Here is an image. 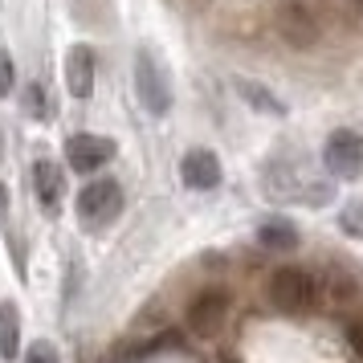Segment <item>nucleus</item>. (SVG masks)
I'll list each match as a JSON object with an SVG mask.
<instances>
[{
	"label": "nucleus",
	"mask_w": 363,
	"mask_h": 363,
	"mask_svg": "<svg viewBox=\"0 0 363 363\" xmlns=\"http://www.w3.org/2000/svg\"><path fill=\"white\" fill-rule=\"evenodd\" d=\"M135 94L143 102V111L155 118H164L172 111V82H167V69L160 66V57L151 50L135 53Z\"/></svg>",
	"instance_id": "f257e3e1"
},
{
	"label": "nucleus",
	"mask_w": 363,
	"mask_h": 363,
	"mask_svg": "<svg viewBox=\"0 0 363 363\" xmlns=\"http://www.w3.org/2000/svg\"><path fill=\"white\" fill-rule=\"evenodd\" d=\"M274 21H278V33L298 50H311L323 37V21L314 13V0H278Z\"/></svg>",
	"instance_id": "f03ea898"
},
{
	"label": "nucleus",
	"mask_w": 363,
	"mask_h": 363,
	"mask_svg": "<svg viewBox=\"0 0 363 363\" xmlns=\"http://www.w3.org/2000/svg\"><path fill=\"white\" fill-rule=\"evenodd\" d=\"M123 213V188L115 180H94L78 192V216L86 229H102Z\"/></svg>",
	"instance_id": "7ed1b4c3"
},
{
	"label": "nucleus",
	"mask_w": 363,
	"mask_h": 363,
	"mask_svg": "<svg viewBox=\"0 0 363 363\" xmlns=\"http://www.w3.org/2000/svg\"><path fill=\"white\" fill-rule=\"evenodd\" d=\"M323 164L339 180H359L363 176V135L355 131H335L323 147Z\"/></svg>",
	"instance_id": "20e7f679"
},
{
	"label": "nucleus",
	"mask_w": 363,
	"mask_h": 363,
	"mask_svg": "<svg viewBox=\"0 0 363 363\" xmlns=\"http://www.w3.org/2000/svg\"><path fill=\"white\" fill-rule=\"evenodd\" d=\"M314 294H318V286L306 269H298V265H281L274 269V278H269V298L278 302L281 311H302V306H311Z\"/></svg>",
	"instance_id": "39448f33"
},
{
	"label": "nucleus",
	"mask_w": 363,
	"mask_h": 363,
	"mask_svg": "<svg viewBox=\"0 0 363 363\" xmlns=\"http://www.w3.org/2000/svg\"><path fill=\"white\" fill-rule=\"evenodd\" d=\"M115 155V143L102 135H69L66 139V164L74 172H99Z\"/></svg>",
	"instance_id": "423d86ee"
},
{
	"label": "nucleus",
	"mask_w": 363,
	"mask_h": 363,
	"mask_svg": "<svg viewBox=\"0 0 363 363\" xmlns=\"http://www.w3.org/2000/svg\"><path fill=\"white\" fill-rule=\"evenodd\" d=\"M225 314H229L225 290H204V294L188 306V327L196 330V335H216L220 323H225Z\"/></svg>",
	"instance_id": "0eeeda50"
},
{
	"label": "nucleus",
	"mask_w": 363,
	"mask_h": 363,
	"mask_svg": "<svg viewBox=\"0 0 363 363\" xmlns=\"http://www.w3.org/2000/svg\"><path fill=\"white\" fill-rule=\"evenodd\" d=\"M66 90L78 102L94 94V50L90 45H69L66 53Z\"/></svg>",
	"instance_id": "6e6552de"
},
{
	"label": "nucleus",
	"mask_w": 363,
	"mask_h": 363,
	"mask_svg": "<svg viewBox=\"0 0 363 363\" xmlns=\"http://www.w3.org/2000/svg\"><path fill=\"white\" fill-rule=\"evenodd\" d=\"M33 192H37V204H41L50 216L62 208V196H66V176H62V167L53 164V160H37V164H33Z\"/></svg>",
	"instance_id": "1a4fd4ad"
},
{
	"label": "nucleus",
	"mask_w": 363,
	"mask_h": 363,
	"mask_svg": "<svg viewBox=\"0 0 363 363\" xmlns=\"http://www.w3.org/2000/svg\"><path fill=\"white\" fill-rule=\"evenodd\" d=\"M180 176L188 188H196V192H208V188H216L220 184V160H216L213 151H188L184 155V164H180Z\"/></svg>",
	"instance_id": "9d476101"
},
{
	"label": "nucleus",
	"mask_w": 363,
	"mask_h": 363,
	"mask_svg": "<svg viewBox=\"0 0 363 363\" xmlns=\"http://www.w3.org/2000/svg\"><path fill=\"white\" fill-rule=\"evenodd\" d=\"M21 355V311L13 302H0V359Z\"/></svg>",
	"instance_id": "9b49d317"
},
{
	"label": "nucleus",
	"mask_w": 363,
	"mask_h": 363,
	"mask_svg": "<svg viewBox=\"0 0 363 363\" xmlns=\"http://www.w3.org/2000/svg\"><path fill=\"white\" fill-rule=\"evenodd\" d=\"M257 241H262L265 249H294L298 245V229L290 225V220H281V216H274V220H265L262 229H257Z\"/></svg>",
	"instance_id": "f8f14e48"
},
{
	"label": "nucleus",
	"mask_w": 363,
	"mask_h": 363,
	"mask_svg": "<svg viewBox=\"0 0 363 363\" xmlns=\"http://www.w3.org/2000/svg\"><path fill=\"white\" fill-rule=\"evenodd\" d=\"M237 94H245L249 99V106H257V111H269V115H286V106H281L265 86H257V82H245V78H237Z\"/></svg>",
	"instance_id": "ddd939ff"
},
{
	"label": "nucleus",
	"mask_w": 363,
	"mask_h": 363,
	"mask_svg": "<svg viewBox=\"0 0 363 363\" xmlns=\"http://www.w3.org/2000/svg\"><path fill=\"white\" fill-rule=\"evenodd\" d=\"M21 111H25L29 118H45L50 115V94H45L37 82L25 86V94H21Z\"/></svg>",
	"instance_id": "4468645a"
},
{
	"label": "nucleus",
	"mask_w": 363,
	"mask_h": 363,
	"mask_svg": "<svg viewBox=\"0 0 363 363\" xmlns=\"http://www.w3.org/2000/svg\"><path fill=\"white\" fill-rule=\"evenodd\" d=\"M339 225H343L351 237H363V200H351L343 213H339Z\"/></svg>",
	"instance_id": "2eb2a0df"
},
{
	"label": "nucleus",
	"mask_w": 363,
	"mask_h": 363,
	"mask_svg": "<svg viewBox=\"0 0 363 363\" xmlns=\"http://www.w3.org/2000/svg\"><path fill=\"white\" fill-rule=\"evenodd\" d=\"M17 82V66H13V57L0 50V99H9V90Z\"/></svg>",
	"instance_id": "dca6fc26"
},
{
	"label": "nucleus",
	"mask_w": 363,
	"mask_h": 363,
	"mask_svg": "<svg viewBox=\"0 0 363 363\" xmlns=\"http://www.w3.org/2000/svg\"><path fill=\"white\" fill-rule=\"evenodd\" d=\"M25 363H57V347L53 343H33L29 355H25Z\"/></svg>",
	"instance_id": "f3484780"
},
{
	"label": "nucleus",
	"mask_w": 363,
	"mask_h": 363,
	"mask_svg": "<svg viewBox=\"0 0 363 363\" xmlns=\"http://www.w3.org/2000/svg\"><path fill=\"white\" fill-rule=\"evenodd\" d=\"M347 339H351V347H355V355L363 359V323H351V327H347Z\"/></svg>",
	"instance_id": "a211bd4d"
},
{
	"label": "nucleus",
	"mask_w": 363,
	"mask_h": 363,
	"mask_svg": "<svg viewBox=\"0 0 363 363\" xmlns=\"http://www.w3.org/2000/svg\"><path fill=\"white\" fill-rule=\"evenodd\" d=\"M4 216H9V188L0 184V225H4Z\"/></svg>",
	"instance_id": "6ab92c4d"
}]
</instances>
